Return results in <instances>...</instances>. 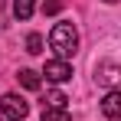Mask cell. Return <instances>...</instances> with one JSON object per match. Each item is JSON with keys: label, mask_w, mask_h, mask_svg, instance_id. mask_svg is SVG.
<instances>
[{"label": "cell", "mask_w": 121, "mask_h": 121, "mask_svg": "<svg viewBox=\"0 0 121 121\" xmlns=\"http://www.w3.org/2000/svg\"><path fill=\"white\" fill-rule=\"evenodd\" d=\"M65 95H62V92H49V95H46V101H43V108H65Z\"/></svg>", "instance_id": "obj_10"}, {"label": "cell", "mask_w": 121, "mask_h": 121, "mask_svg": "<svg viewBox=\"0 0 121 121\" xmlns=\"http://www.w3.org/2000/svg\"><path fill=\"white\" fill-rule=\"evenodd\" d=\"M0 121H3V118H0Z\"/></svg>", "instance_id": "obj_13"}, {"label": "cell", "mask_w": 121, "mask_h": 121, "mask_svg": "<svg viewBox=\"0 0 121 121\" xmlns=\"http://www.w3.org/2000/svg\"><path fill=\"white\" fill-rule=\"evenodd\" d=\"M43 75H46L49 82H69V79H72V65H69V62H62V59H56V62H46Z\"/></svg>", "instance_id": "obj_3"}, {"label": "cell", "mask_w": 121, "mask_h": 121, "mask_svg": "<svg viewBox=\"0 0 121 121\" xmlns=\"http://www.w3.org/2000/svg\"><path fill=\"white\" fill-rule=\"evenodd\" d=\"M26 52H30V56H39L43 52V36L39 33H30V36H26Z\"/></svg>", "instance_id": "obj_9"}, {"label": "cell", "mask_w": 121, "mask_h": 121, "mask_svg": "<svg viewBox=\"0 0 121 121\" xmlns=\"http://www.w3.org/2000/svg\"><path fill=\"white\" fill-rule=\"evenodd\" d=\"M17 79H20L23 88H39V75H36L33 69H20V72H17Z\"/></svg>", "instance_id": "obj_7"}, {"label": "cell", "mask_w": 121, "mask_h": 121, "mask_svg": "<svg viewBox=\"0 0 121 121\" xmlns=\"http://www.w3.org/2000/svg\"><path fill=\"white\" fill-rule=\"evenodd\" d=\"M101 115L111 118V121L121 118V92H108V95L101 98Z\"/></svg>", "instance_id": "obj_4"}, {"label": "cell", "mask_w": 121, "mask_h": 121, "mask_svg": "<svg viewBox=\"0 0 121 121\" xmlns=\"http://www.w3.org/2000/svg\"><path fill=\"white\" fill-rule=\"evenodd\" d=\"M62 10V3L59 0H49V3H43V13H46V17H52V13H59Z\"/></svg>", "instance_id": "obj_11"}, {"label": "cell", "mask_w": 121, "mask_h": 121, "mask_svg": "<svg viewBox=\"0 0 121 121\" xmlns=\"http://www.w3.org/2000/svg\"><path fill=\"white\" fill-rule=\"evenodd\" d=\"M108 3H115V0H108Z\"/></svg>", "instance_id": "obj_12"}, {"label": "cell", "mask_w": 121, "mask_h": 121, "mask_svg": "<svg viewBox=\"0 0 121 121\" xmlns=\"http://www.w3.org/2000/svg\"><path fill=\"white\" fill-rule=\"evenodd\" d=\"M95 79H98L101 85H115V82L121 79V69H118V65H108V62H101V65H98V72H95Z\"/></svg>", "instance_id": "obj_5"}, {"label": "cell", "mask_w": 121, "mask_h": 121, "mask_svg": "<svg viewBox=\"0 0 121 121\" xmlns=\"http://www.w3.org/2000/svg\"><path fill=\"white\" fill-rule=\"evenodd\" d=\"M0 108H3V115H7V118H13V121H20V118L30 115V105H26L20 95H13V92H7V95L0 98Z\"/></svg>", "instance_id": "obj_2"}, {"label": "cell", "mask_w": 121, "mask_h": 121, "mask_svg": "<svg viewBox=\"0 0 121 121\" xmlns=\"http://www.w3.org/2000/svg\"><path fill=\"white\" fill-rule=\"evenodd\" d=\"M43 121H72L69 108H43Z\"/></svg>", "instance_id": "obj_8"}, {"label": "cell", "mask_w": 121, "mask_h": 121, "mask_svg": "<svg viewBox=\"0 0 121 121\" xmlns=\"http://www.w3.org/2000/svg\"><path fill=\"white\" fill-rule=\"evenodd\" d=\"M33 7H36V0H13V17L17 20H30Z\"/></svg>", "instance_id": "obj_6"}, {"label": "cell", "mask_w": 121, "mask_h": 121, "mask_svg": "<svg viewBox=\"0 0 121 121\" xmlns=\"http://www.w3.org/2000/svg\"><path fill=\"white\" fill-rule=\"evenodd\" d=\"M49 46H52L56 56L65 62L75 49H79V33H75V26H72V23H56L52 33H49Z\"/></svg>", "instance_id": "obj_1"}]
</instances>
